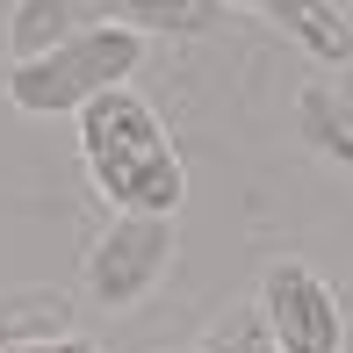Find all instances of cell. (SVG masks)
Here are the masks:
<instances>
[{
    "label": "cell",
    "instance_id": "obj_9",
    "mask_svg": "<svg viewBox=\"0 0 353 353\" xmlns=\"http://www.w3.org/2000/svg\"><path fill=\"white\" fill-rule=\"evenodd\" d=\"M123 29H159V37H210L216 29V0H116Z\"/></svg>",
    "mask_w": 353,
    "mask_h": 353
},
{
    "label": "cell",
    "instance_id": "obj_4",
    "mask_svg": "<svg viewBox=\"0 0 353 353\" xmlns=\"http://www.w3.org/2000/svg\"><path fill=\"white\" fill-rule=\"evenodd\" d=\"M173 267V216H108L87 245V296L101 310H137Z\"/></svg>",
    "mask_w": 353,
    "mask_h": 353
},
{
    "label": "cell",
    "instance_id": "obj_10",
    "mask_svg": "<svg viewBox=\"0 0 353 353\" xmlns=\"http://www.w3.org/2000/svg\"><path fill=\"white\" fill-rule=\"evenodd\" d=\"M195 353H274V346H267V332H260V310H238V317H223Z\"/></svg>",
    "mask_w": 353,
    "mask_h": 353
},
{
    "label": "cell",
    "instance_id": "obj_12",
    "mask_svg": "<svg viewBox=\"0 0 353 353\" xmlns=\"http://www.w3.org/2000/svg\"><path fill=\"white\" fill-rule=\"evenodd\" d=\"M339 101H346V108H353V65H346V79H339Z\"/></svg>",
    "mask_w": 353,
    "mask_h": 353
},
{
    "label": "cell",
    "instance_id": "obj_6",
    "mask_svg": "<svg viewBox=\"0 0 353 353\" xmlns=\"http://www.w3.org/2000/svg\"><path fill=\"white\" fill-rule=\"evenodd\" d=\"M231 8H252V14H267V22H281L288 37H296L310 58H325V65H346L353 58V22L332 8V0H231Z\"/></svg>",
    "mask_w": 353,
    "mask_h": 353
},
{
    "label": "cell",
    "instance_id": "obj_3",
    "mask_svg": "<svg viewBox=\"0 0 353 353\" xmlns=\"http://www.w3.org/2000/svg\"><path fill=\"white\" fill-rule=\"evenodd\" d=\"M260 332L274 353H346V303L317 267L274 260L260 274Z\"/></svg>",
    "mask_w": 353,
    "mask_h": 353
},
{
    "label": "cell",
    "instance_id": "obj_11",
    "mask_svg": "<svg viewBox=\"0 0 353 353\" xmlns=\"http://www.w3.org/2000/svg\"><path fill=\"white\" fill-rule=\"evenodd\" d=\"M0 353H94V339H37V346H0Z\"/></svg>",
    "mask_w": 353,
    "mask_h": 353
},
{
    "label": "cell",
    "instance_id": "obj_2",
    "mask_svg": "<svg viewBox=\"0 0 353 353\" xmlns=\"http://www.w3.org/2000/svg\"><path fill=\"white\" fill-rule=\"evenodd\" d=\"M137 58H144V37H137V29H123V22L87 29V37L58 43V51H43V58L8 65V101L22 108V116H79L87 101L130 87Z\"/></svg>",
    "mask_w": 353,
    "mask_h": 353
},
{
    "label": "cell",
    "instance_id": "obj_5",
    "mask_svg": "<svg viewBox=\"0 0 353 353\" xmlns=\"http://www.w3.org/2000/svg\"><path fill=\"white\" fill-rule=\"evenodd\" d=\"M116 22V0H14L8 14V58H43L58 43L87 37V29H108Z\"/></svg>",
    "mask_w": 353,
    "mask_h": 353
},
{
    "label": "cell",
    "instance_id": "obj_8",
    "mask_svg": "<svg viewBox=\"0 0 353 353\" xmlns=\"http://www.w3.org/2000/svg\"><path fill=\"white\" fill-rule=\"evenodd\" d=\"M296 130L310 137L317 152L332 159V166L353 173V108L339 101V87H303V101H296Z\"/></svg>",
    "mask_w": 353,
    "mask_h": 353
},
{
    "label": "cell",
    "instance_id": "obj_7",
    "mask_svg": "<svg viewBox=\"0 0 353 353\" xmlns=\"http://www.w3.org/2000/svg\"><path fill=\"white\" fill-rule=\"evenodd\" d=\"M72 339V296L65 288H8L0 296V346Z\"/></svg>",
    "mask_w": 353,
    "mask_h": 353
},
{
    "label": "cell",
    "instance_id": "obj_1",
    "mask_svg": "<svg viewBox=\"0 0 353 353\" xmlns=\"http://www.w3.org/2000/svg\"><path fill=\"white\" fill-rule=\"evenodd\" d=\"M79 166L116 216H173L188 195L181 152L137 87H116L79 108Z\"/></svg>",
    "mask_w": 353,
    "mask_h": 353
}]
</instances>
